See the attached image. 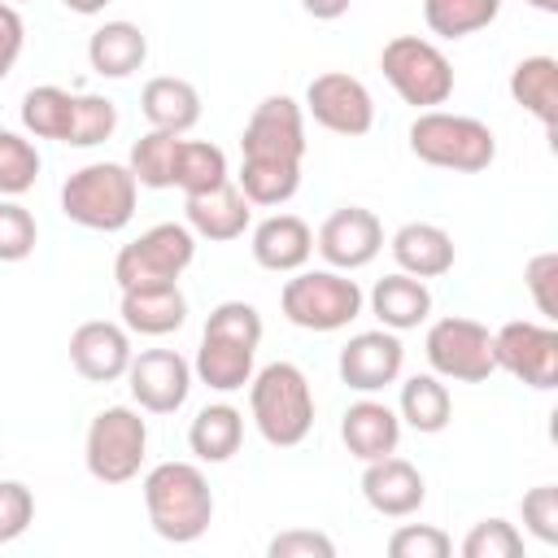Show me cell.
<instances>
[{
    "label": "cell",
    "mask_w": 558,
    "mask_h": 558,
    "mask_svg": "<svg viewBox=\"0 0 558 558\" xmlns=\"http://www.w3.org/2000/svg\"><path fill=\"white\" fill-rule=\"evenodd\" d=\"M144 510L161 541L192 545L214 523V488L196 462H157L144 475Z\"/></svg>",
    "instance_id": "cell-1"
},
{
    "label": "cell",
    "mask_w": 558,
    "mask_h": 558,
    "mask_svg": "<svg viewBox=\"0 0 558 558\" xmlns=\"http://www.w3.org/2000/svg\"><path fill=\"white\" fill-rule=\"evenodd\" d=\"M248 414L266 445H275V449L301 445L314 427V392H310L305 371L292 362H270V366L253 371Z\"/></svg>",
    "instance_id": "cell-2"
},
{
    "label": "cell",
    "mask_w": 558,
    "mask_h": 558,
    "mask_svg": "<svg viewBox=\"0 0 558 558\" xmlns=\"http://www.w3.org/2000/svg\"><path fill=\"white\" fill-rule=\"evenodd\" d=\"M140 183L126 161H87L61 183V214L87 231H122L135 218Z\"/></svg>",
    "instance_id": "cell-3"
},
{
    "label": "cell",
    "mask_w": 558,
    "mask_h": 558,
    "mask_svg": "<svg viewBox=\"0 0 558 558\" xmlns=\"http://www.w3.org/2000/svg\"><path fill=\"white\" fill-rule=\"evenodd\" d=\"M405 140L418 161L436 170H458V174L488 170L497 157V135L488 122L466 113H445V109H418Z\"/></svg>",
    "instance_id": "cell-4"
},
{
    "label": "cell",
    "mask_w": 558,
    "mask_h": 558,
    "mask_svg": "<svg viewBox=\"0 0 558 558\" xmlns=\"http://www.w3.org/2000/svg\"><path fill=\"white\" fill-rule=\"evenodd\" d=\"M366 296L357 288V279H349L344 270H292V279H283L279 288V310L292 327L301 331H340L362 314Z\"/></svg>",
    "instance_id": "cell-5"
},
{
    "label": "cell",
    "mask_w": 558,
    "mask_h": 558,
    "mask_svg": "<svg viewBox=\"0 0 558 558\" xmlns=\"http://www.w3.org/2000/svg\"><path fill=\"white\" fill-rule=\"evenodd\" d=\"M148 458V423L135 405H105L83 436V462L87 475L100 484H126L140 475Z\"/></svg>",
    "instance_id": "cell-6"
},
{
    "label": "cell",
    "mask_w": 558,
    "mask_h": 558,
    "mask_svg": "<svg viewBox=\"0 0 558 558\" xmlns=\"http://www.w3.org/2000/svg\"><path fill=\"white\" fill-rule=\"evenodd\" d=\"M196 257V235L187 222H157L140 231L131 244L118 248L113 257V279L118 288H157V283H179V275Z\"/></svg>",
    "instance_id": "cell-7"
},
{
    "label": "cell",
    "mask_w": 558,
    "mask_h": 558,
    "mask_svg": "<svg viewBox=\"0 0 558 558\" xmlns=\"http://www.w3.org/2000/svg\"><path fill=\"white\" fill-rule=\"evenodd\" d=\"M379 70L388 87L414 109H436L453 96V65L432 39H418V35L388 39L379 52Z\"/></svg>",
    "instance_id": "cell-8"
},
{
    "label": "cell",
    "mask_w": 558,
    "mask_h": 558,
    "mask_svg": "<svg viewBox=\"0 0 558 558\" xmlns=\"http://www.w3.org/2000/svg\"><path fill=\"white\" fill-rule=\"evenodd\" d=\"M423 353L432 375L440 379H458V384H484L497 362H493V331L466 314H445L427 327L423 336Z\"/></svg>",
    "instance_id": "cell-9"
},
{
    "label": "cell",
    "mask_w": 558,
    "mask_h": 558,
    "mask_svg": "<svg viewBox=\"0 0 558 558\" xmlns=\"http://www.w3.org/2000/svg\"><path fill=\"white\" fill-rule=\"evenodd\" d=\"M493 362L497 371L514 375L519 384L549 392L558 388V331L554 323H532V318H510L493 331Z\"/></svg>",
    "instance_id": "cell-10"
},
{
    "label": "cell",
    "mask_w": 558,
    "mask_h": 558,
    "mask_svg": "<svg viewBox=\"0 0 558 558\" xmlns=\"http://www.w3.org/2000/svg\"><path fill=\"white\" fill-rule=\"evenodd\" d=\"M323 131L331 135H366L375 126V100L366 92L362 78L344 74V70H323L310 78L305 87V105H301Z\"/></svg>",
    "instance_id": "cell-11"
},
{
    "label": "cell",
    "mask_w": 558,
    "mask_h": 558,
    "mask_svg": "<svg viewBox=\"0 0 558 558\" xmlns=\"http://www.w3.org/2000/svg\"><path fill=\"white\" fill-rule=\"evenodd\" d=\"M240 157L257 161H296L305 157V109L292 96H266L240 135Z\"/></svg>",
    "instance_id": "cell-12"
},
{
    "label": "cell",
    "mask_w": 558,
    "mask_h": 558,
    "mask_svg": "<svg viewBox=\"0 0 558 558\" xmlns=\"http://www.w3.org/2000/svg\"><path fill=\"white\" fill-rule=\"evenodd\" d=\"M122 379L140 410L174 414L192 392V362L179 349H140L131 353V366Z\"/></svg>",
    "instance_id": "cell-13"
},
{
    "label": "cell",
    "mask_w": 558,
    "mask_h": 558,
    "mask_svg": "<svg viewBox=\"0 0 558 558\" xmlns=\"http://www.w3.org/2000/svg\"><path fill=\"white\" fill-rule=\"evenodd\" d=\"M401 366H405V344H401V336L388 331V327L349 336V344H344L340 357H336L340 384L353 388V392H362V397H375V392H384L388 384H397V379H401Z\"/></svg>",
    "instance_id": "cell-14"
},
{
    "label": "cell",
    "mask_w": 558,
    "mask_h": 558,
    "mask_svg": "<svg viewBox=\"0 0 558 558\" xmlns=\"http://www.w3.org/2000/svg\"><path fill=\"white\" fill-rule=\"evenodd\" d=\"M314 248L323 253V262L331 270L353 275V270H362V266H371L379 257V248H384V222L371 209H362V205H344V209H336V214L323 218V227L314 235Z\"/></svg>",
    "instance_id": "cell-15"
},
{
    "label": "cell",
    "mask_w": 558,
    "mask_h": 558,
    "mask_svg": "<svg viewBox=\"0 0 558 558\" xmlns=\"http://www.w3.org/2000/svg\"><path fill=\"white\" fill-rule=\"evenodd\" d=\"M131 331L109 318H87L70 331V366L87 384H113L131 366Z\"/></svg>",
    "instance_id": "cell-16"
},
{
    "label": "cell",
    "mask_w": 558,
    "mask_h": 558,
    "mask_svg": "<svg viewBox=\"0 0 558 558\" xmlns=\"http://www.w3.org/2000/svg\"><path fill=\"white\" fill-rule=\"evenodd\" d=\"M362 497L375 514L384 519H410L423 501H427V484H423V471L397 453H384V458H371L366 471H362Z\"/></svg>",
    "instance_id": "cell-17"
},
{
    "label": "cell",
    "mask_w": 558,
    "mask_h": 558,
    "mask_svg": "<svg viewBox=\"0 0 558 558\" xmlns=\"http://www.w3.org/2000/svg\"><path fill=\"white\" fill-rule=\"evenodd\" d=\"M253 262L275 275H292L314 257V231L296 214H270L253 227Z\"/></svg>",
    "instance_id": "cell-18"
},
{
    "label": "cell",
    "mask_w": 558,
    "mask_h": 558,
    "mask_svg": "<svg viewBox=\"0 0 558 558\" xmlns=\"http://www.w3.org/2000/svg\"><path fill=\"white\" fill-rule=\"evenodd\" d=\"M183 214H187V227L192 235L201 240H240L248 231V218H253V205L244 201V192L227 179L209 192H196V196H183Z\"/></svg>",
    "instance_id": "cell-19"
},
{
    "label": "cell",
    "mask_w": 558,
    "mask_h": 558,
    "mask_svg": "<svg viewBox=\"0 0 558 558\" xmlns=\"http://www.w3.org/2000/svg\"><path fill=\"white\" fill-rule=\"evenodd\" d=\"M388 248H392L397 270H405L414 279H440V275L453 270V257H458L453 235L445 227H436V222H405V227H397Z\"/></svg>",
    "instance_id": "cell-20"
},
{
    "label": "cell",
    "mask_w": 558,
    "mask_h": 558,
    "mask_svg": "<svg viewBox=\"0 0 558 558\" xmlns=\"http://www.w3.org/2000/svg\"><path fill=\"white\" fill-rule=\"evenodd\" d=\"M340 440L344 449L357 458V462H371V458H384V453H397V440H401V418L392 405L375 401V397H362L344 410L340 418Z\"/></svg>",
    "instance_id": "cell-21"
},
{
    "label": "cell",
    "mask_w": 558,
    "mask_h": 558,
    "mask_svg": "<svg viewBox=\"0 0 558 558\" xmlns=\"http://www.w3.org/2000/svg\"><path fill=\"white\" fill-rule=\"evenodd\" d=\"M122 327L135 336H170L187 323V296L179 283H157V288H126L118 301Z\"/></svg>",
    "instance_id": "cell-22"
},
{
    "label": "cell",
    "mask_w": 558,
    "mask_h": 558,
    "mask_svg": "<svg viewBox=\"0 0 558 558\" xmlns=\"http://www.w3.org/2000/svg\"><path fill=\"white\" fill-rule=\"evenodd\" d=\"M140 113L153 131L187 135L201 122V92L179 74H157L140 92Z\"/></svg>",
    "instance_id": "cell-23"
},
{
    "label": "cell",
    "mask_w": 558,
    "mask_h": 558,
    "mask_svg": "<svg viewBox=\"0 0 558 558\" xmlns=\"http://www.w3.org/2000/svg\"><path fill=\"white\" fill-rule=\"evenodd\" d=\"M148 61V35L135 22H105L87 35V65L100 78H131Z\"/></svg>",
    "instance_id": "cell-24"
},
{
    "label": "cell",
    "mask_w": 558,
    "mask_h": 558,
    "mask_svg": "<svg viewBox=\"0 0 558 558\" xmlns=\"http://www.w3.org/2000/svg\"><path fill=\"white\" fill-rule=\"evenodd\" d=\"M366 301H371V314L379 318V327H388V331H410V327L427 323V314H432V292H427V283L414 279V275H405V270L384 275V279L371 288Z\"/></svg>",
    "instance_id": "cell-25"
},
{
    "label": "cell",
    "mask_w": 558,
    "mask_h": 558,
    "mask_svg": "<svg viewBox=\"0 0 558 558\" xmlns=\"http://www.w3.org/2000/svg\"><path fill=\"white\" fill-rule=\"evenodd\" d=\"M240 445H244V414L231 401H214V405L196 410V418L187 427V449L201 462H209V466L231 462L240 453Z\"/></svg>",
    "instance_id": "cell-26"
},
{
    "label": "cell",
    "mask_w": 558,
    "mask_h": 558,
    "mask_svg": "<svg viewBox=\"0 0 558 558\" xmlns=\"http://www.w3.org/2000/svg\"><path fill=\"white\" fill-rule=\"evenodd\" d=\"M510 100L523 113H532L545 131H554V122H558V61L545 52L523 57L510 70Z\"/></svg>",
    "instance_id": "cell-27"
},
{
    "label": "cell",
    "mask_w": 558,
    "mask_h": 558,
    "mask_svg": "<svg viewBox=\"0 0 558 558\" xmlns=\"http://www.w3.org/2000/svg\"><path fill=\"white\" fill-rule=\"evenodd\" d=\"M253 353L248 344L222 340V336H201L196 362H192V379H201L214 392H240L253 379Z\"/></svg>",
    "instance_id": "cell-28"
},
{
    "label": "cell",
    "mask_w": 558,
    "mask_h": 558,
    "mask_svg": "<svg viewBox=\"0 0 558 558\" xmlns=\"http://www.w3.org/2000/svg\"><path fill=\"white\" fill-rule=\"evenodd\" d=\"M397 418H401L405 427H414L418 436L445 432L449 418H453V397H449L445 379L432 375V371H427V375H410V379L401 384V397H397Z\"/></svg>",
    "instance_id": "cell-29"
},
{
    "label": "cell",
    "mask_w": 558,
    "mask_h": 558,
    "mask_svg": "<svg viewBox=\"0 0 558 558\" xmlns=\"http://www.w3.org/2000/svg\"><path fill=\"white\" fill-rule=\"evenodd\" d=\"M227 153L209 140H183L174 144V166H170V187H179L183 196L209 192L218 183H227Z\"/></svg>",
    "instance_id": "cell-30"
},
{
    "label": "cell",
    "mask_w": 558,
    "mask_h": 558,
    "mask_svg": "<svg viewBox=\"0 0 558 558\" xmlns=\"http://www.w3.org/2000/svg\"><path fill=\"white\" fill-rule=\"evenodd\" d=\"M235 187L244 192L248 205L275 209V205H288V201L296 196V187H301V166H296V161H257V157H240Z\"/></svg>",
    "instance_id": "cell-31"
},
{
    "label": "cell",
    "mask_w": 558,
    "mask_h": 558,
    "mask_svg": "<svg viewBox=\"0 0 558 558\" xmlns=\"http://www.w3.org/2000/svg\"><path fill=\"white\" fill-rule=\"evenodd\" d=\"M70 118H74V92H65L57 83H39V87H31L22 96V131L35 135V140L65 144Z\"/></svg>",
    "instance_id": "cell-32"
},
{
    "label": "cell",
    "mask_w": 558,
    "mask_h": 558,
    "mask_svg": "<svg viewBox=\"0 0 558 558\" xmlns=\"http://www.w3.org/2000/svg\"><path fill=\"white\" fill-rule=\"evenodd\" d=\"M497 13H501V0H423V22L440 39H466L493 26Z\"/></svg>",
    "instance_id": "cell-33"
},
{
    "label": "cell",
    "mask_w": 558,
    "mask_h": 558,
    "mask_svg": "<svg viewBox=\"0 0 558 558\" xmlns=\"http://www.w3.org/2000/svg\"><path fill=\"white\" fill-rule=\"evenodd\" d=\"M113 131H118V105H113L109 96L78 92V96H74V118H70L65 144H70V148H96V144H105Z\"/></svg>",
    "instance_id": "cell-34"
},
{
    "label": "cell",
    "mask_w": 558,
    "mask_h": 558,
    "mask_svg": "<svg viewBox=\"0 0 558 558\" xmlns=\"http://www.w3.org/2000/svg\"><path fill=\"white\" fill-rule=\"evenodd\" d=\"M174 144H179V135H170V131H153V126H148V135H140V140L131 144L126 166H131V174H135L140 187H170Z\"/></svg>",
    "instance_id": "cell-35"
},
{
    "label": "cell",
    "mask_w": 558,
    "mask_h": 558,
    "mask_svg": "<svg viewBox=\"0 0 558 558\" xmlns=\"http://www.w3.org/2000/svg\"><path fill=\"white\" fill-rule=\"evenodd\" d=\"M35 179H39V148L26 135L0 126V196H22L35 187Z\"/></svg>",
    "instance_id": "cell-36"
},
{
    "label": "cell",
    "mask_w": 558,
    "mask_h": 558,
    "mask_svg": "<svg viewBox=\"0 0 558 558\" xmlns=\"http://www.w3.org/2000/svg\"><path fill=\"white\" fill-rule=\"evenodd\" d=\"M201 336H222V340H235V344L257 349L262 344V314L248 301H222V305L209 310Z\"/></svg>",
    "instance_id": "cell-37"
},
{
    "label": "cell",
    "mask_w": 558,
    "mask_h": 558,
    "mask_svg": "<svg viewBox=\"0 0 558 558\" xmlns=\"http://www.w3.org/2000/svg\"><path fill=\"white\" fill-rule=\"evenodd\" d=\"M35 214L17 205V196H0V262H26L35 253Z\"/></svg>",
    "instance_id": "cell-38"
},
{
    "label": "cell",
    "mask_w": 558,
    "mask_h": 558,
    "mask_svg": "<svg viewBox=\"0 0 558 558\" xmlns=\"http://www.w3.org/2000/svg\"><path fill=\"white\" fill-rule=\"evenodd\" d=\"M523 554V532L506 519H480L462 536V558H519Z\"/></svg>",
    "instance_id": "cell-39"
},
{
    "label": "cell",
    "mask_w": 558,
    "mask_h": 558,
    "mask_svg": "<svg viewBox=\"0 0 558 558\" xmlns=\"http://www.w3.org/2000/svg\"><path fill=\"white\" fill-rule=\"evenodd\" d=\"M388 554L392 558H449L453 541H449V532H440L432 523H401L388 536Z\"/></svg>",
    "instance_id": "cell-40"
},
{
    "label": "cell",
    "mask_w": 558,
    "mask_h": 558,
    "mask_svg": "<svg viewBox=\"0 0 558 558\" xmlns=\"http://www.w3.org/2000/svg\"><path fill=\"white\" fill-rule=\"evenodd\" d=\"M519 514H523V527H527L541 545H558V488H554V484L527 488L523 501H519Z\"/></svg>",
    "instance_id": "cell-41"
},
{
    "label": "cell",
    "mask_w": 558,
    "mask_h": 558,
    "mask_svg": "<svg viewBox=\"0 0 558 558\" xmlns=\"http://www.w3.org/2000/svg\"><path fill=\"white\" fill-rule=\"evenodd\" d=\"M523 283H527V296H532L536 314H545V323H554L558 318V253L554 248L536 253L523 270Z\"/></svg>",
    "instance_id": "cell-42"
},
{
    "label": "cell",
    "mask_w": 558,
    "mask_h": 558,
    "mask_svg": "<svg viewBox=\"0 0 558 558\" xmlns=\"http://www.w3.org/2000/svg\"><path fill=\"white\" fill-rule=\"evenodd\" d=\"M35 519V493L22 480H0V545L17 541Z\"/></svg>",
    "instance_id": "cell-43"
},
{
    "label": "cell",
    "mask_w": 558,
    "mask_h": 558,
    "mask_svg": "<svg viewBox=\"0 0 558 558\" xmlns=\"http://www.w3.org/2000/svg\"><path fill=\"white\" fill-rule=\"evenodd\" d=\"M266 558H336V541L314 527H288V532L270 536Z\"/></svg>",
    "instance_id": "cell-44"
},
{
    "label": "cell",
    "mask_w": 558,
    "mask_h": 558,
    "mask_svg": "<svg viewBox=\"0 0 558 558\" xmlns=\"http://www.w3.org/2000/svg\"><path fill=\"white\" fill-rule=\"evenodd\" d=\"M22 44H26V26H22V13L0 0V78H9V70L17 65L22 57Z\"/></svg>",
    "instance_id": "cell-45"
},
{
    "label": "cell",
    "mask_w": 558,
    "mask_h": 558,
    "mask_svg": "<svg viewBox=\"0 0 558 558\" xmlns=\"http://www.w3.org/2000/svg\"><path fill=\"white\" fill-rule=\"evenodd\" d=\"M349 4H353V0H301V9H305L310 17H318V22H336V17H344Z\"/></svg>",
    "instance_id": "cell-46"
},
{
    "label": "cell",
    "mask_w": 558,
    "mask_h": 558,
    "mask_svg": "<svg viewBox=\"0 0 558 558\" xmlns=\"http://www.w3.org/2000/svg\"><path fill=\"white\" fill-rule=\"evenodd\" d=\"M70 13H83V17H96V13H105V4L109 0H61Z\"/></svg>",
    "instance_id": "cell-47"
},
{
    "label": "cell",
    "mask_w": 558,
    "mask_h": 558,
    "mask_svg": "<svg viewBox=\"0 0 558 558\" xmlns=\"http://www.w3.org/2000/svg\"><path fill=\"white\" fill-rule=\"evenodd\" d=\"M523 4H532V9H541V13H558V0H523Z\"/></svg>",
    "instance_id": "cell-48"
},
{
    "label": "cell",
    "mask_w": 558,
    "mask_h": 558,
    "mask_svg": "<svg viewBox=\"0 0 558 558\" xmlns=\"http://www.w3.org/2000/svg\"><path fill=\"white\" fill-rule=\"evenodd\" d=\"M9 4H26V0H9Z\"/></svg>",
    "instance_id": "cell-49"
}]
</instances>
